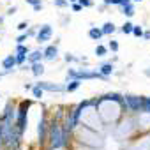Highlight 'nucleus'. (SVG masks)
Masks as SVG:
<instances>
[{
  "mask_svg": "<svg viewBox=\"0 0 150 150\" xmlns=\"http://www.w3.org/2000/svg\"><path fill=\"white\" fill-rule=\"evenodd\" d=\"M48 132H50V122L46 118V113H42L41 118H39V124H37V141H39V146H44L48 143Z\"/></svg>",
  "mask_w": 150,
  "mask_h": 150,
  "instance_id": "7ed1b4c3",
  "label": "nucleus"
},
{
  "mask_svg": "<svg viewBox=\"0 0 150 150\" xmlns=\"http://www.w3.org/2000/svg\"><path fill=\"white\" fill-rule=\"evenodd\" d=\"M145 76H146V78H150V69H146V71H145Z\"/></svg>",
  "mask_w": 150,
  "mask_h": 150,
  "instance_id": "72a5a7b5",
  "label": "nucleus"
},
{
  "mask_svg": "<svg viewBox=\"0 0 150 150\" xmlns=\"http://www.w3.org/2000/svg\"><path fill=\"white\" fill-rule=\"evenodd\" d=\"M4 23V16H0V25H2Z\"/></svg>",
  "mask_w": 150,
  "mask_h": 150,
  "instance_id": "e433bc0d",
  "label": "nucleus"
},
{
  "mask_svg": "<svg viewBox=\"0 0 150 150\" xmlns=\"http://www.w3.org/2000/svg\"><path fill=\"white\" fill-rule=\"evenodd\" d=\"M32 7H34V11H35V13H37V11H42V2H41V4H35V6H32Z\"/></svg>",
  "mask_w": 150,
  "mask_h": 150,
  "instance_id": "2f4dec72",
  "label": "nucleus"
},
{
  "mask_svg": "<svg viewBox=\"0 0 150 150\" xmlns=\"http://www.w3.org/2000/svg\"><path fill=\"white\" fill-rule=\"evenodd\" d=\"M94 53H96V57H99V58H103V57H106V55H108V46H103V44H97V46H96V50H94Z\"/></svg>",
  "mask_w": 150,
  "mask_h": 150,
  "instance_id": "2eb2a0df",
  "label": "nucleus"
},
{
  "mask_svg": "<svg viewBox=\"0 0 150 150\" xmlns=\"http://www.w3.org/2000/svg\"><path fill=\"white\" fill-rule=\"evenodd\" d=\"M81 87V80H69L65 85V92H76Z\"/></svg>",
  "mask_w": 150,
  "mask_h": 150,
  "instance_id": "4468645a",
  "label": "nucleus"
},
{
  "mask_svg": "<svg viewBox=\"0 0 150 150\" xmlns=\"http://www.w3.org/2000/svg\"><path fill=\"white\" fill-rule=\"evenodd\" d=\"M30 104H32V101H23V103H20V106H18V110H16L14 125H16V129H18L20 134H23L25 129H27V124H28V108H30Z\"/></svg>",
  "mask_w": 150,
  "mask_h": 150,
  "instance_id": "f03ea898",
  "label": "nucleus"
},
{
  "mask_svg": "<svg viewBox=\"0 0 150 150\" xmlns=\"http://www.w3.org/2000/svg\"><path fill=\"white\" fill-rule=\"evenodd\" d=\"M64 117V111L58 110V117L53 118L50 122V132H48V141H50V146L51 150H60L64 146H67L69 143V136L71 132L64 129V125L60 124V118Z\"/></svg>",
  "mask_w": 150,
  "mask_h": 150,
  "instance_id": "f257e3e1",
  "label": "nucleus"
},
{
  "mask_svg": "<svg viewBox=\"0 0 150 150\" xmlns=\"http://www.w3.org/2000/svg\"><path fill=\"white\" fill-rule=\"evenodd\" d=\"M20 32H25L27 28H28V21H21V23H18V27H16Z\"/></svg>",
  "mask_w": 150,
  "mask_h": 150,
  "instance_id": "a878e982",
  "label": "nucleus"
},
{
  "mask_svg": "<svg viewBox=\"0 0 150 150\" xmlns=\"http://www.w3.org/2000/svg\"><path fill=\"white\" fill-rule=\"evenodd\" d=\"M141 39H145V41H150V30H146V32H143V35H141Z\"/></svg>",
  "mask_w": 150,
  "mask_h": 150,
  "instance_id": "c756f323",
  "label": "nucleus"
},
{
  "mask_svg": "<svg viewBox=\"0 0 150 150\" xmlns=\"http://www.w3.org/2000/svg\"><path fill=\"white\" fill-rule=\"evenodd\" d=\"M103 4L104 6H110V0H103Z\"/></svg>",
  "mask_w": 150,
  "mask_h": 150,
  "instance_id": "f704fd0d",
  "label": "nucleus"
},
{
  "mask_svg": "<svg viewBox=\"0 0 150 150\" xmlns=\"http://www.w3.org/2000/svg\"><path fill=\"white\" fill-rule=\"evenodd\" d=\"M101 32H103V35H111V34L117 32V27H115L113 21H106V23L101 27Z\"/></svg>",
  "mask_w": 150,
  "mask_h": 150,
  "instance_id": "f8f14e48",
  "label": "nucleus"
},
{
  "mask_svg": "<svg viewBox=\"0 0 150 150\" xmlns=\"http://www.w3.org/2000/svg\"><path fill=\"white\" fill-rule=\"evenodd\" d=\"M104 78H110L111 74H113V71H115V65H113V62H104V64H101L99 65V69H97Z\"/></svg>",
  "mask_w": 150,
  "mask_h": 150,
  "instance_id": "6e6552de",
  "label": "nucleus"
},
{
  "mask_svg": "<svg viewBox=\"0 0 150 150\" xmlns=\"http://www.w3.org/2000/svg\"><path fill=\"white\" fill-rule=\"evenodd\" d=\"M132 27H134V25H132L131 21H125V23L120 27V32H122V34H125V35H131V32H132Z\"/></svg>",
  "mask_w": 150,
  "mask_h": 150,
  "instance_id": "dca6fc26",
  "label": "nucleus"
},
{
  "mask_svg": "<svg viewBox=\"0 0 150 150\" xmlns=\"http://www.w3.org/2000/svg\"><path fill=\"white\" fill-rule=\"evenodd\" d=\"M141 103L143 97L139 96H124V106L129 111H141Z\"/></svg>",
  "mask_w": 150,
  "mask_h": 150,
  "instance_id": "39448f33",
  "label": "nucleus"
},
{
  "mask_svg": "<svg viewBox=\"0 0 150 150\" xmlns=\"http://www.w3.org/2000/svg\"><path fill=\"white\" fill-rule=\"evenodd\" d=\"M64 60L67 62V64H71V62H74V60H78L74 55H71V53H65V57H64Z\"/></svg>",
  "mask_w": 150,
  "mask_h": 150,
  "instance_id": "bb28decb",
  "label": "nucleus"
},
{
  "mask_svg": "<svg viewBox=\"0 0 150 150\" xmlns=\"http://www.w3.org/2000/svg\"><path fill=\"white\" fill-rule=\"evenodd\" d=\"M143 27L141 25H134L132 27V32H131V35H134V37H138V39H141V35H143Z\"/></svg>",
  "mask_w": 150,
  "mask_h": 150,
  "instance_id": "a211bd4d",
  "label": "nucleus"
},
{
  "mask_svg": "<svg viewBox=\"0 0 150 150\" xmlns=\"http://www.w3.org/2000/svg\"><path fill=\"white\" fill-rule=\"evenodd\" d=\"M120 7H122V14L127 16V18H132V16L136 14V7H134L132 2H127V4H124V6H120Z\"/></svg>",
  "mask_w": 150,
  "mask_h": 150,
  "instance_id": "9b49d317",
  "label": "nucleus"
},
{
  "mask_svg": "<svg viewBox=\"0 0 150 150\" xmlns=\"http://www.w3.org/2000/svg\"><path fill=\"white\" fill-rule=\"evenodd\" d=\"M25 90H32V85L30 83H25Z\"/></svg>",
  "mask_w": 150,
  "mask_h": 150,
  "instance_id": "473e14b6",
  "label": "nucleus"
},
{
  "mask_svg": "<svg viewBox=\"0 0 150 150\" xmlns=\"http://www.w3.org/2000/svg\"><path fill=\"white\" fill-rule=\"evenodd\" d=\"M28 37H30V35H28V32L25 30V32H21V34L18 35V39H16V42H18V44H25Z\"/></svg>",
  "mask_w": 150,
  "mask_h": 150,
  "instance_id": "412c9836",
  "label": "nucleus"
},
{
  "mask_svg": "<svg viewBox=\"0 0 150 150\" xmlns=\"http://www.w3.org/2000/svg\"><path fill=\"white\" fill-rule=\"evenodd\" d=\"M131 2H134V4H138V2H143V0H131Z\"/></svg>",
  "mask_w": 150,
  "mask_h": 150,
  "instance_id": "c9c22d12",
  "label": "nucleus"
},
{
  "mask_svg": "<svg viewBox=\"0 0 150 150\" xmlns=\"http://www.w3.org/2000/svg\"><path fill=\"white\" fill-rule=\"evenodd\" d=\"M14 58H16V65H23L27 62V55H18L14 53Z\"/></svg>",
  "mask_w": 150,
  "mask_h": 150,
  "instance_id": "b1692460",
  "label": "nucleus"
},
{
  "mask_svg": "<svg viewBox=\"0 0 150 150\" xmlns=\"http://www.w3.org/2000/svg\"><path fill=\"white\" fill-rule=\"evenodd\" d=\"M53 6L58 7V9H64L69 6V0H53Z\"/></svg>",
  "mask_w": 150,
  "mask_h": 150,
  "instance_id": "4be33fe9",
  "label": "nucleus"
},
{
  "mask_svg": "<svg viewBox=\"0 0 150 150\" xmlns=\"http://www.w3.org/2000/svg\"><path fill=\"white\" fill-rule=\"evenodd\" d=\"M51 37H53V27L48 25V23L42 25V27H39V30L35 32V41L39 44H44V42L51 41Z\"/></svg>",
  "mask_w": 150,
  "mask_h": 150,
  "instance_id": "20e7f679",
  "label": "nucleus"
},
{
  "mask_svg": "<svg viewBox=\"0 0 150 150\" xmlns=\"http://www.w3.org/2000/svg\"><path fill=\"white\" fill-rule=\"evenodd\" d=\"M118 48H120V44H118V41H115V39H111V41L108 42V50H110V51H113V53H117V51H118Z\"/></svg>",
  "mask_w": 150,
  "mask_h": 150,
  "instance_id": "aec40b11",
  "label": "nucleus"
},
{
  "mask_svg": "<svg viewBox=\"0 0 150 150\" xmlns=\"http://www.w3.org/2000/svg\"><path fill=\"white\" fill-rule=\"evenodd\" d=\"M78 4H80L83 9H87V7H92V6H94L92 0H78Z\"/></svg>",
  "mask_w": 150,
  "mask_h": 150,
  "instance_id": "393cba45",
  "label": "nucleus"
},
{
  "mask_svg": "<svg viewBox=\"0 0 150 150\" xmlns=\"http://www.w3.org/2000/svg\"><path fill=\"white\" fill-rule=\"evenodd\" d=\"M28 51H30V50H28V46H25V44H18V46H16V53H18V55H27Z\"/></svg>",
  "mask_w": 150,
  "mask_h": 150,
  "instance_id": "5701e85b",
  "label": "nucleus"
},
{
  "mask_svg": "<svg viewBox=\"0 0 150 150\" xmlns=\"http://www.w3.org/2000/svg\"><path fill=\"white\" fill-rule=\"evenodd\" d=\"M88 37H90L92 41H101V39H103L101 27H90V28H88Z\"/></svg>",
  "mask_w": 150,
  "mask_h": 150,
  "instance_id": "ddd939ff",
  "label": "nucleus"
},
{
  "mask_svg": "<svg viewBox=\"0 0 150 150\" xmlns=\"http://www.w3.org/2000/svg\"><path fill=\"white\" fill-rule=\"evenodd\" d=\"M72 2H78V0H69V4H72Z\"/></svg>",
  "mask_w": 150,
  "mask_h": 150,
  "instance_id": "4c0bfd02",
  "label": "nucleus"
},
{
  "mask_svg": "<svg viewBox=\"0 0 150 150\" xmlns=\"http://www.w3.org/2000/svg\"><path fill=\"white\" fill-rule=\"evenodd\" d=\"M35 85H39L42 90H48V92H65L64 85H57V83H50V81H39Z\"/></svg>",
  "mask_w": 150,
  "mask_h": 150,
  "instance_id": "0eeeda50",
  "label": "nucleus"
},
{
  "mask_svg": "<svg viewBox=\"0 0 150 150\" xmlns=\"http://www.w3.org/2000/svg\"><path fill=\"white\" fill-rule=\"evenodd\" d=\"M30 72L34 74L35 78L42 76V74H44V64H42V62H34V64H30Z\"/></svg>",
  "mask_w": 150,
  "mask_h": 150,
  "instance_id": "9d476101",
  "label": "nucleus"
},
{
  "mask_svg": "<svg viewBox=\"0 0 150 150\" xmlns=\"http://www.w3.org/2000/svg\"><path fill=\"white\" fill-rule=\"evenodd\" d=\"M42 0H27V4L28 6H35V4H41Z\"/></svg>",
  "mask_w": 150,
  "mask_h": 150,
  "instance_id": "7c9ffc66",
  "label": "nucleus"
},
{
  "mask_svg": "<svg viewBox=\"0 0 150 150\" xmlns=\"http://www.w3.org/2000/svg\"><path fill=\"white\" fill-rule=\"evenodd\" d=\"M27 62L34 64V62H42V50H34L27 53Z\"/></svg>",
  "mask_w": 150,
  "mask_h": 150,
  "instance_id": "1a4fd4ad",
  "label": "nucleus"
},
{
  "mask_svg": "<svg viewBox=\"0 0 150 150\" xmlns=\"http://www.w3.org/2000/svg\"><path fill=\"white\" fill-rule=\"evenodd\" d=\"M32 94H34L35 99H41V97L44 96V90H42L39 85H34V87H32Z\"/></svg>",
  "mask_w": 150,
  "mask_h": 150,
  "instance_id": "6ab92c4d",
  "label": "nucleus"
},
{
  "mask_svg": "<svg viewBox=\"0 0 150 150\" xmlns=\"http://www.w3.org/2000/svg\"><path fill=\"white\" fill-rule=\"evenodd\" d=\"M71 6H72V11H74V13H80V11H83V7H81L78 2H72Z\"/></svg>",
  "mask_w": 150,
  "mask_h": 150,
  "instance_id": "cd10ccee",
  "label": "nucleus"
},
{
  "mask_svg": "<svg viewBox=\"0 0 150 150\" xmlns=\"http://www.w3.org/2000/svg\"><path fill=\"white\" fill-rule=\"evenodd\" d=\"M58 57V46L57 44H50L42 50V60H48V62H55Z\"/></svg>",
  "mask_w": 150,
  "mask_h": 150,
  "instance_id": "423d86ee",
  "label": "nucleus"
},
{
  "mask_svg": "<svg viewBox=\"0 0 150 150\" xmlns=\"http://www.w3.org/2000/svg\"><path fill=\"white\" fill-rule=\"evenodd\" d=\"M16 11H18V7H16V6H13V7H9V9H7V14H9V16H13V14H16Z\"/></svg>",
  "mask_w": 150,
  "mask_h": 150,
  "instance_id": "c85d7f7f",
  "label": "nucleus"
},
{
  "mask_svg": "<svg viewBox=\"0 0 150 150\" xmlns=\"http://www.w3.org/2000/svg\"><path fill=\"white\" fill-rule=\"evenodd\" d=\"M141 111L145 115H150V97H143V103H141Z\"/></svg>",
  "mask_w": 150,
  "mask_h": 150,
  "instance_id": "f3484780",
  "label": "nucleus"
}]
</instances>
